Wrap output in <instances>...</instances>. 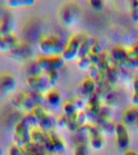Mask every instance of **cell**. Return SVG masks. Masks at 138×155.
I'll list each match as a JSON object with an SVG mask.
<instances>
[{
    "label": "cell",
    "instance_id": "obj_1",
    "mask_svg": "<svg viewBox=\"0 0 138 155\" xmlns=\"http://www.w3.org/2000/svg\"><path fill=\"white\" fill-rule=\"evenodd\" d=\"M65 46L55 36H44L39 41V48L44 56L62 55Z\"/></svg>",
    "mask_w": 138,
    "mask_h": 155
},
{
    "label": "cell",
    "instance_id": "obj_2",
    "mask_svg": "<svg viewBox=\"0 0 138 155\" xmlns=\"http://www.w3.org/2000/svg\"><path fill=\"white\" fill-rule=\"evenodd\" d=\"M31 126L22 118L15 124L14 130V144L24 147L31 141Z\"/></svg>",
    "mask_w": 138,
    "mask_h": 155
},
{
    "label": "cell",
    "instance_id": "obj_3",
    "mask_svg": "<svg viewBox=\"0 0 138 155\" xmlns=\"http://www.w3.org/2000/svg\"><path fill=\"white\" fill-rule=\"evenodd\" d=\"M36 63L42 71L48 73L58 70L63 67L65 60L62 56H41L36 59Z\"/></svg>",
    "mask_w": 138,
    "mask_h": 155
},
{
    "label": "cell",
    "instance_id": "obj_4",
    "mask_svg": "<svg viewBox=\"0 0 138 155\" xmlns=\"http://www.w3.org/2000/svg\"><path fill=\"white\" fill-rule=\"evenodd\" d=\"M31 140L39 145H42L46 151L49 153H54L55 150L51 142L50 137L48 132L44 131L39 127H35L31 129Z\"/></svg>",
    "mask_w": 138,
    "mask_h": 155
},
{
    "label": "cell",
    "instance_id": "obj_5",
    "mask_svg": "<svg viewBox=\"0 0 138 155\" xmlns=\"http://www.w3.org/2000/svg\"><path fill=\"white\" fill-rule=\"evenodd\" d=\"M12 103L16 108L23 110L26 113L31 112L34 108L37 107L28 91L22 92V93L16 94L12 99Z\"/></svg>",
    "mask_w": 138,
    "mask_h": 155
},
{
    "label": "cell",
    "instance_id": "obj_6",
    "mask_svg": "<svg viewBox=\"0 0 138 155\" xmlns=\"http://www.w3.org/2000/svg\"><path fill=\"white\" fill-rule=\"evenodd\" d=\"M38 121V127L45 132H49L53 128L52 117L41 106L36 107L32 111Z\"/></svg>",
    "mask_w": 138,
    "mask_h": 155
},
{
    "label": "cell",
    "instance_id": "obj_7",
    "mask_svg": "<svg viewBox=\"0 0 138 155\" xmlns=\"http://www.w3.org/2000/svg\"><path fill=\"white\" fill-rule=\"evenodd\" d=\"M27 83L31 91L42 93L46 91L49 86L47 78L42 75H30L28 79Z\"/></svg>",
    "mask_w": 138,
    "mask_h": 155
},
{
    "label": "cell",
    "instance_id": "obj_8",
    "mask_svg": "<svg viewBox=\"0 0 138 155\" xmlns=\"http://www.w3.org/2000/svg\"><path fill=\"white\" fill-rule=\"evenodd\" d=\"M80 46H81V42L77 36L70 39L67 45L65 47L64 52L61 55L64 60L71 61L76 58V56L78 54V52H79Z\"/></svg>",
    "mask_w": 138,
    "mask_h": 155
},
{
    "label": "cell",
    "instance_id": "obj_9",
    "mask_svg": "<svg viewBox=\"0 0 138 155\" xmlns=\"http://www.w3.org/2000/svg\"><path fill=\"white\" fill-rule=\"evenodd\" d=\"M19 40L15 34L11 33L2 36L0 34V50H15L19 48Z\"/></svg>",
    "mask_w": 138,
    "mask_h": 155
},
{
    "label": "cell",
    "instance_id": "obj_10",
    "mask_svg": "<svg viewBox=\"0 0 138 155\" xmlns=\"http://www.w3.org/2000/svg\"><path fill=\"white\" fill-rule=\"evenodd\" d=\"M17 81L15 78L9 74L0 76V91L5 94H11L16 89Z\"/></svg>",
    "mask_w": 138,
    "mask_h": 155
},
{
    "label": "cell",
    "instance_id": "obj_11",
    "mask_svg": "<svg viewBox=\"0 0 138 155\" xmlns=\"http://www.w3.org/2000/svg\"><path fill=\"white\" fill-rule=\"evenodd\" d=\"M116 131L117 133V140L120 147L122 149H126L129 144V138L125 126L123 124H118L116 126Z\"/></svg>",
    "mask_w": 138,
    "mask_h": 155
},
{
    "label": "cell",
    "instance_id": "obj_12",
    "mask_svg": "<svg viewBox=\"0 0 138 155\" xmlns=\"http://www.w3.org/2000/svg\"><path fill=\"white\" fill-rule=\"evenodd\" d=\"M23 149L24 151V155H36L46 153L45 149L42 145L33 142L31 140L24 147H23Z\"/></svg>",
    "mask_w": 138,
    "mask_h": 155
},
{
    "label": "cell",
    "instance_id": "obj_13",
    "mask_svg": "<svg viewBox=\"0 0 138 155\" xmlns=\"http://www.w3.org/2000/svg\"><path fill=\"white\" fill-rule=\"evenodd\" d=\"M12 19H12V17L5 15L0 20V34L1 35L5 36V35L13 33L12 31H13L14 24H13Z\"/></svg>",
    "mask_w": 138,
    "mask_h": 155
},
{
    "label": "cell",
    "instance_id": "obj_14",
    "mask_svg": "<svg viewBox=\"0 0 138 155\" xmlns=\"http://www.w3.org/2000/svg\"><path fill=\"white\" fill-rule=\"evenodd\" d=\"M48 133L55 152L62 151L65 149V144H64V141L62 140V139L60 137V136L53 130L49 131Z\"/></svg>",
    "mask_w": 138,
    "mask_h": 155
},
{
    "label": "cell",
    "instance_id": "obj_15",
    "mask_svg": "<svg viewBox=\"0 0 138 155\" xmlns=\"http://www.w3.org/2000/svg\"><path fill=\"white\" fill-rule=\"evenodd\" d=\"M45 100L51 106H59L61 101V95L58 90H50L45 94Z\"/></svg>",
    "mask_w": 138,
    "mask_h": 155
},
{
    "label": "cell",
    "instance_id": "obj_16",
    "mask_svg": "<svg viewBox=\"0 0 138 155\" xmlns=\"http://www.w3.org/2000/svg\"><path fill=\"white\" fill-rule=\"evenodd\" d=\"M7 3L12 8H18V7H31L35 3V1L34 0H10Z\"/></svg>",
    "mask_w": 138,
    "mask_h": 155
},
{
    "label": "cell",
    "instance_id": "obj_17",
    "mask_svg": "<svg viewBox=\"0 0 138 155\" xmlns=\"http://www.w3.org/2000/svg\"><path fill=\"white\" fill-rule=\"evenodd\" d=\"M23 118L26 120V122L29 125L31 126V128H35V127H38V121H37V119H36V116L34 115L32 111L25 113Z\"/></svg>",
    "mask_w": 138,
    "mask_h": 155
},
{
    "label": "cell",
    "instance_id": "obj_18",
    "mask_svg": "<svg viewBox=\"0 0 138 155\" xmlns=\"http://www.w3.org/2000/svg\"><path fill=\"white\" fill-rule=\"evenodd\" d=\"M47 79H48V84L51 87H54L57 83H58V80H59V74L58 71L54 70V71H50V72L47 73Z\"/></svg>",
    "mask_w": 138,
    "mask_h": 155
},
{
    "label": "cell",
    "instance_id": "obj_19",
    "mask_svg": "<svg viewBox=\"0 0 138 155\" xmlns=\"http://www.w3.org/2000/svg\"><path fill=\"white\" fill-rule=\"evenodd\" d=\"M8 154L9 155H24V151L23 147H20L19 145L13 144L11 145L8 150Z\"/></svg>",
    "mask_w": 138,
    "mask_h": 155
},
{
    "label": "cell",
    "instance_id": "obj_20",
    "mask_svg": "<svg viewBox=\"0 0 138 155\" xmlns=\"http://www.w3.org/2000/svg\"><path fill=\"white\" fill-rule=\"evenodd\" d=\"M75 109H76V107L74 106L73 102H68L64 106V111L67 116H71L74 115Z\"/></svg>",
    "mask_w": 138,
    "mask_h": 155
},
{
    "label": "cell",
    "instance_id": "obj_21",
    "mask_svg": "<svg viewBox=\"0 0 138 155\" xmlns=\"http://www.w3.org/2000/svg\"><path fill=\"white\" fill-rule=\"evenodd\" d=\"M74 155H87V146L83 142L79 143L75 150Z\"/></svg>",
    "mask_w": 138,
    "mask_h": 155
},
{
    "label": "cell",
    "instance_id": "obj_22",
    "mask_svg": "<svg viewBox=\"0 0 138 155\" xmlns=\"http://www.w3.org/2000/svg\"><path fill=\"white\" fill-rule=\"evenodd\" d=\"M68 120H69V116H67L66 115H65V116H61L60 118L58 119V125L60 126V127H65V126H67Z\"/></svg>",
    "mask_w": 138,
    "mask_h": 155
},
{
    "label": "cell",
    "instance_id": "obj_23",
    "mask_svg": "<svg viewBox=\"0 0 138 155\" xmlns=\"http://www.w3.org/2000/svg\"><path fill=\"white\" fill-rule=\"evenodd\" d=\"M94 87H95L94 82H93V81H91V80H87V82L84 83V88L87 92H91L92 91L90 88H92V89L94 90Z\"/></svg>",
    "mask_w": 138,
    "mask_h": 155
},
{
    "label": "cell",
    "instance_id": "obj_24",
    "mask_svg": "<svg viewBox=\"0 0 138 155\" xmlns=\"http://www.w3.org/2000/svg\"><path fill=\"white\" fill-rule=\"evenodd\" d=\"M135 89H136V94L133 97V102L135 103V104H138V80H136L135 82Z\"/></svg>",
    "mask_w": 138,
    "mask_h": 155
},
{
    "label": "cell",
    "instance_id": "obj_25",
    "mask_svg": "<svg viewBox=\"0 0 138 155\" xmlns=\"http://www.w3.org/2000/svg\"><path fill=\"white\" fill-rule=\"evenodd\" d=\"M124 155H138L136 153L133 152V151H131V150H128V151H126Z\"/></svg>",
    "mask_w": 138,
    "mask_h": 155
},
{
    "label": "cell",
    "instance_id": "obj_26",
    "mask_svg": "<svg viewBox=\"0 0 138 155\" xmlns=\"http://www.w3.org/2000/svg\"><path fill=\"white\" fill-rule=\"evenodd\" d=\"M0 155H3V150H2V148H0Z\"/></svg>",
    "mask_w": 138,
    "mask_h": 155
},
{
    "label": "cell",
    "instance_id": "obj_27",
    "mask_svg": "<svg viewBox=\"0 0 138 155\" xmlns=\"http://www.w3.org/2000/svg\"><path fill=\"white\" fill-rule=\"evenodd\" d=\"M36 155H47L46 153H41V154H36Z\"/></svg>",
    "mask_w": 138,
    "mask_h": 155
}]
</instances>
